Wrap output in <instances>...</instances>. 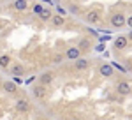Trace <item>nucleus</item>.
<instances>
[{
    "label": "nucleus",
    "mask_w": 132,
    "mask_h": 120,
    "mask_svg": "<svg viewBox=\"0 0 132 120\" xmlns=\"http://www.w3.org/2000/svg\"><path fill=\"white\" fill-rule=\"evenodd\" d=\"M111 25L114 27V28H122V27H125V25H127V18H125V14H122V12L113 14V16H111Z\"/></svg>",
    "instance_id": "nucleus-1"
},
{
    "label": "nucleus",
    "mask_w": 132,
    "mask_h": 120,
    "mask_svg": "<svg viewBox=\"0 0 132 120\" xmlns=\"http://www.w3.org/2000/svg\"><path fill=\"white\" fill-rule=\"evenodd\" d=\"M85 20H86V23H90V25H97V23H101L102 14L99 11H88L85 14Z\"/></svg>",
    "instance_id": "nucleus-2"
},
{
    "label": "nucleus",
    "mask_w": 132,
    "mask_h": 120,
    "mask_svg": "<svg viewBox=\"0 0 132 120\" xmlns=\"http://www.w3.org/2000/svg\"><path fill=\"white\" fill-rule=\"evenodd\" d=\"M130 90H132V87H130L129 81H118V83H116V92H118L120 95H129Z\"/></svg>",
    "instance_id": "nucleus-3"
},
{
    "label": "nucleus",
    "mask_w": 132,
    "mask_h": 120,
    "mask_svg": "<svg viewBox=\"0 0 132 120\" xmlns=\"http://www.w3.org/2000/svg\"><path fill=\"white\" fill-rule=\"evenodd\" d=\"M79 55H81V50H79L78 46H71L69 50L65 51V57H67L69 60H78Z\"/></svg>",
    "instance_id": "nucleus-4"
},
{
    "label": "nucleus",
    "mask_w": 132,
    "mask_h": 120,
    "mask_svg": "<svg viewBox=\"0 0 132 120\" xmlns=\"http://www.w3.org/2000/svg\"><path fill=\"white\" fill-rule=\"evenodd\" d=\"M32 94H34L35 99H44L46 97V87L44 85H37V87L32 88Z\"/></svg>",
    "instance_id": "nucleus-5"
},
{
    "label": "nucleus",
    "mask_w": 132,
    "mask_h": 120,
    "mask_svg": "<svg viewBox=\"0 0 132 120\" xmlns=\"http://www.w3.org/2000/svg\"><path fill=\"white\" fill-rule=\"evenodd\" d=\"M39 80H41V85L46 87V85H50L51 81L55 80V72H53V71H46L44 74H41V78H39Z\"/></svg>",
    "instance_id": "nucleus-6"
},
{
    "label": "nucleus",
    "mask_w": 132,
    "mask_h": 120,
    "mask_svg": "<svg viewBox=\"0 0 132 120\" xmlns=\"http://www.w3.org/2000/svg\"><path fill=\"white\" fill-rule=\"evenodd\" d=\"M16 110L20 111V113H27V111L30 110V102L27 99H20L16 101Z\"/></svg>",
    "instance_id": "nucleus-7"
},
{
    "label": "nucleus",
    "mask_w": 132,
    "mask_h": 120,
    "mask_svg": "<svg viewBox=\"0 0 132 120\" xmlns=\"http://www.w3.org/2000/svg\"><path fill=\"white\" fill-rule=\"evenodd\" d=\"M127 44H129V39L123 37V35H118V37L114 39V46H116V50H125Z\"/></svg>",
    "instance_id": "nucleus-8"
},
{
    "label": "nucleus",
    "mask_w": 132,
    "mask_h": 120,
    "mask_svg": "<svg viewBox=\"0 0 132 120\" xmlns=\"http://www.w3.org/2000/svg\"><path fill=\"white\" fill-rule=\"evenodd\" d=\"M50 21H51L53 27H62V25H65V18H63L62 14H53Z\"/></svg>",
    "instance_id": "nucleus-9"
},
{
    "label": "nucleus",
    "mask_w": 132,
    "mask_h": 120,
    "mask_svg": "<svg viewBox=\"0 0 132 120\" xmlns=\"http://www.w3.org/2000/svg\"><path fill=\"white\" fill-rule=\"evenodd\" d=\"M88 65H90V62H88L86 58H78V60H74V67H76V71H85Z\"/></svg>",
    "instance_id": "nucleus-10"
},
{
    "label": "nucleus",
    "mask_w": 132,
    "mask_h": 120,
    "mask_svg": "<svg viewBox=\"0 0 132 120\" xmlns=\"http://www.w3.org/2000/svg\"><path fill=\"white\" fill-rule=\"evenodd\" d=\"M99 72H101L104 78H109V76L113 74V65H111V64H104V65H101Z\"/></svg>",
    "instance_id": "nucleus-11"
},
{
    "label": "nucleus",
    "mask_w": 132,
    "mask_h": 120,
    "mask_svg": "<svg viewBox=\"0 0 132 120\" xmlns=\"http://www.w3.org/2000/svg\"><path fill=\"white\" fill-rule=\"evenodd\" d=\"M28 7V0H14V9L16 11H25Z\"/></svg>",
    "instance_id": "nucleus-12"
},
{
    "label": "nucleus",
    "mask_w": 132,
    "mask_h": 120,
    "mask_svg": "<svg viewBox=\"0 0 132 120\" xmlns=\"http://www.w3.org/2000/svg\"><path fill=\"white\" fill-rule=\"evenodd\" d=\"M90 46H92L90 39H81V41H79V44H78V48H79L81 51H88V50H90Z\"/></svg>",
    "instance_id": "nucleus-13"
},
{
    "label": "nucleus",
    "mask_w": 132,
    "mask_h": 120,
    "mask_svg": "<svg viewBox=\"0 0 132 120\" xmlns=\"http://www.w3.org/2000/svg\"><path fill=\"white\" fill-rule=\"evenodd\" d=\"M11 65V57L9 55H0V67H9Z\"/></svg>",
    "instance_id": "nucleus-14"
},
{
    "label": "nucleus",
    "mask_w": 132,
    "mask_h": 120,
    "mask_svg": "<svg viewBox=\"0 0 132 120\" xmlns=\"http://www.w3.org/2000/svg\"><path fill=\"white\" fill-rule=\"evenodd\" d=\"M4 88H5V92H9V94H14L16 92V83L14 81H5L4 83Z\"/></svg>",
    "instance_id": "nucleus-15"
},
{
    "label": "nucleus",
    "mask_w": 132,
    "mask_h": 120,
    "mask_svg": "<svg viewBox=\"0 0 132 120\" xmlns=\"http://www.w3.org/2000/svg\"><path fill=\"white\" fill-rule=\"evenodd\" d=\"M39 16H41V20H42V21H48V20H51V16H53V14H51V11H50V9H44L41 14H39Z\"/></svg>",
    "instance_id": "nucleus-16"
},
{
    "label": "nucleus",
    "mask_w": 132,
    "mask_h": 120,
    "mask_svg": "<svg viewBox=\"0 0 132 120\" xmlns=\"http://www.w3.org/2000/svg\"><path fill=\"white\" fill-rule=\"evenodd\" d=\"M11 72H12L14 76H21V74H23V67H21L20 64H18V65H12V69H11Z\"/></svg>",
    "instance_id": "nucleus-17"
},
{
    "label": "nucleus",
    "mask_w": 132,
    "mask_h": 120,
    "mask_svg": "<svg viewBox=\"0 0 132 120\" xmlns=\"http://www.w3.org/2000/svg\"><path fill=\"white\" fill-rule=\"evenodd\" d=\"M42 11H44V7H42L41 4H35V5H34V12H35V14H41Z\"/></svg>",
    "instance_id": "nucleus-18"
},
{
    "label": "nucleus",
    "mask_w": 132,
    "mask_h": 120,
    "mask_svg": "<svg viewBox=\"0 0 132 120\" xmlns=\"http://www.w3.org/2000/svg\"><path fill=\"white\" fill-rule=\"evenodd\" d=\"M62 60H63V55H55V57H53V62H55V64H60Z\"/></svg>",
    "instance_id": "nucleus-19"
},
{
    "label": "nucleus",
    "mask_w": 132,
    "mask_h": 120,
    "mask_svg": "<svg viewBox=\"0 0 132 120\" xmlns=\"http://www.w3.org/2000/svg\"><path fill=\"white\" fill-rule=\"evenodd\" d=\"M127 25H129V28H132V16L127 18Z\"/></svg>",
    "instance_id": "nucleus-20"
},
{
    "label": "nucleus",
    "mask_w": 132,
    "mask_h": 120,
    "mask_svg": "<svg viewBox=\"0 0 132 120\" xmlns=\"http://www.w3.org/2000/svg\"><path fill=\"white\" fill-rule=\"evenodd\" d=\"M56 9H58V14H62V16H63V14H65V11L62 9V7H56Z\"/></svg>",
    "instance_id": "nucleus-21"
},
{
    "label": "nucleus",
    "mask_w": 132,
    "mask_h": 120,
    "mask_svg": "<svg viewBox=\"0 0 132 120\" xmlns=\"http://www.w3.org/2000/svg\"><path fill=\"white\" fill-rule=\"evenodd\" d=\"M127 39H129V41H132V28H130V32H129V35H127Z\"/></svg>",
    "instance_id": "nucleus-22"
},
{
    "label": "nucleus",
    "mask_w": 132,
    "mask_h": 120,
    "mask_svg": "<svg viewBox=\"0 0 132 120\" xmlns=\"http://www.w3.org/2000/svg\"><path fill=\"white\" fill-rule=\"evenodd\" d=\"M41 2H48V4H51V0H41Z\"/></svg>",
    "instance_id": "nucleus-23"
},
{
    "label": "nucleus",
    "mask_w": 132,
    "mask_h": 120,
    "mask_svg": "<svg viewBox=\"0 0 132 120\" xmlns=\"http://www.w3.org/2000/svg\"><path fill=\"white\" fill-rule=\"evenodd\" d=\"M72 120H81V118H72Z\"/></svg>",
    "instance_id": "nucleus-24"
},
{
    "label": "nucleus",
    "mask_w": 132,
    "mask_h": 120,
    "mask_svg": "<svg viewBox=\"0 0 132 120\" xmlns=\"http://www.w3.org/2000/svg\"><path fill=\"white\" fill-rule=\"evenodd\" d=\"M0 2H4V0H0Z\"/></svg>",
    "instance_id": "nucleus-25"
}]
</instances>
